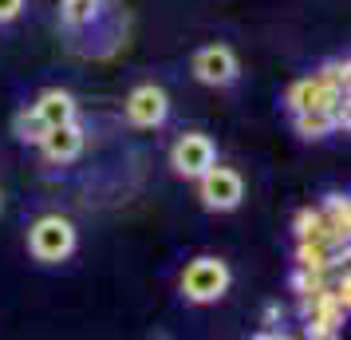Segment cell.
Returning <instances> with one entry per match:
<instances>
[{"mask_svg": "<svg viewBox=\"0 0 351 340\" xmlns=\"http://www.w3.org/2000/svg\"><path fill=\"white\" fill-rule=\"evenodd\" d=\"M217 162V146H213V139L209 135H182L174 143V150H170V166H174V174H182V179H197V174H206L209 166Z\"/></svg>", "mask_w": 351, "mask_h": 340, "instance_id": "obj_4", "label": "cell"}, {"mask_svg": "<svg viewBox=\"0 0 351 340\" xmlns=\"http://www.w3.org/2000/svg\"><path fill=\"white\" fill-rule=\"evenodd\" d=\"M197 194L206 202V210H237L241 198H245V182H241L237 170L213 162L206 174H197Z\"/></svg>", "mask_w": 351, "mask_h": 340, "instance_id": "obj_3", "label": "cell"}, {"mask_svg": "<svg viewBox=\"0 0 351 340\" xmlns=\"http://www.w3.org/2000/svg\"><path fill=\"white\" fill-rule=\"evenodd\" d=\"M83 127L75 123V119H67V123H56V127H48V135L40 139V146H44V159L48 162H75L83 155Z\"/></svg>", "mask_w": 351, "mask_h": 340, "instance_id": "obj_8", "label": "cell"}, {"mask_svg": "<svg viewBox=\"0 0 351 340\" xmlns=\"http://www.w3.org/2000/svg\"><path fill=\"white\" fill-rule=\"evenodd\" d=\"M296 238H332L328 226H324V218H319V210H300L296 214Z\"/></svg>", "mask_w": 351, "mask_h": 340, "instance_id": "obj_14", "label": "cell"}, {"mask_svg": "<svg viewBox=\"0 0 351 340\" xmlns=\"http://www.w3.org/2000/svg\"><path fill=\"white\" fill-rule=\"evenodd\" d=\"M292 119H296V131H300L304 139H324V135L335 131L328 107H308V111H296Z\"/></svg>", "mask_w": 351, "mask_h": 340, "instance_id": "obj_11", "label": "cell"}, {"mask_svg": "<svg viewBox=\"0 0 351 340\" xmlns=\"http://www.w3.org/2000/svg\"><path fill=\"white\" fill-rule=\"evenodd\" d=\"M44 135H48V123L40 119L36 107H32V111H20L16 115V139H20V143H40Z\"/></svg>", "mask_w": 351, "mask_h": 340, "instance_id": "obj_13", "label": "cell"}, {"mask_svg": "<svg viewBox=\"0 0 351 340\" xmlns=\"http://www.w3.org/2000/svg\"><path fill=\"white\" fill-rule=\"evenodd\" d=\"M339 95H348V91L324 83L319 76H304V80H296L285 91V103H288V111L296 115V111H308V107H332Z\"/></svg>", "mask_w": 351, "mask_h": 340, "instance_id": "obj_7", "label": "cell"}, {"mask_svg": "<svg viewBox=\"0 0 351 340\" xmlns=\"http://www.w3.org/2000/svg\"><path fill=\"white\" fill-rule=\"evenodd\" d=\"M319 80L324 83H332V87H343V91H348V64H339V60H332V64H324V71H316Z\"/></svg>", "mask_w": 351, "mask_h": 340, "instance_id": "obj_15", "label": "cell"}, {"mask_svg": "<svg viewBox=\"0 0 351 340\" xmlns=\"http://www.w3.org/2000/svg\"><path fill=\"white\" fill-rule=\"evenodd\" d=\"M20 12H24V0H0V24L16 20Z\"/></svg>", "mask_w": 351, "mask_h": 340, "instance_id": "obj_16", "label": "cell"}, {"mask_svg": "<svg viewBox=\"0 0 351 340\" xmlns=\"http://www.w3.org/2000/svg\"><path fill=\"white\" fill-rule=\"evenodd\" d=\"M229 265L221 258H193L186 269H182V293H186V301L193 305H213V301H221L225 293H229Z\"/></svg>", "mask_w": 351, "mask_h": 340, "instance_id": "obj_1", "label": "cell"}, {"mask_svg": "<svg viewBox=\"0 0 351 340\" xmlns=\"http://www.w3.org/2000/svg\"><path fill=\"white\" fill-rule=\"evenodd\" d=\"M99 8H103V0H64L60 16H64L67 28H87L99 16Z\"/></svg>", "mask_w": 351, "mask_h": 340, "instance_id": "obj_12", "label": "cell"}, {"mask_svg": "<svg viewBox=\"0 0 351 340\" xmlns=\"http://www.w3.org/2000/svg\"><path fill=\"white\" fill-rule=\"evenodd\" d=\"M36 111H40V119L48 127H56V123L75 119V99L67 95V91H60V87H51V91H44V95L36 99Z\"/></svg>", "mask_w": 351, "mask_h": 340, "instance_id": "obj_9", "label": "cell"}, {"mask_svg": "<svg viewBox=\"0 0 351 340\" xmlns=\"http://www.w3.org/2000/svg\"><path fill=\"white\" fill-rule=\"evenodd\" d=\"M237 56H233V48H225V44H209V48H202L197 56H193V76L202 83H209V87H225V83L237 80Z\"/></svg>", "mask_w": 351, "mask_h": 340, "instance_id": "obj_5", "label": "cell"}, {"mask_svg": "<svg viewBox=\"0 0 351 340\" xmlns=\"http://www.w3.org/2000/svg\"><path fill=\"white\" fill-rule=\"evenodd\" d=\"M166 115H170V99L154 83H143L127 95V119L134 127H162Z\"/></svg>", "mask_w": 351, "mask_h": 340, "instance_id": "obj_6", "label": "cell"}, {"mask_svg": "<svg viewBox=\"0 0 351 340\" xmlns=\"http://www.w3.org/2000/svg\"><path fill=\"white\" fill-rule=\"evenodd\" d=\"M319 218H324V226H328V234H332L335 242H348V229H351V206H348V198L332 194L324 206H319Z\"/></svg>", "mask_w": 351, "mask_h": 340, "instance_id": "obj_10", "label": "cell"}, {"mask_svg": "<svg viewBox=\"0 0 351 340\" xmlns=\"http://www.w3.org/2000/svg\"><path fill=\"white\" fill-rule=\"evenodd\" d=\"M28 249H32L36 261L44 265H56V261H67L75 253V226L60 218V214H44L36 218L32 229H28Z\"/></svg>", "mask_w": 351, "mask_h": 340, "instance_id": "obj_2", "label": "cell"}]
</instances>
